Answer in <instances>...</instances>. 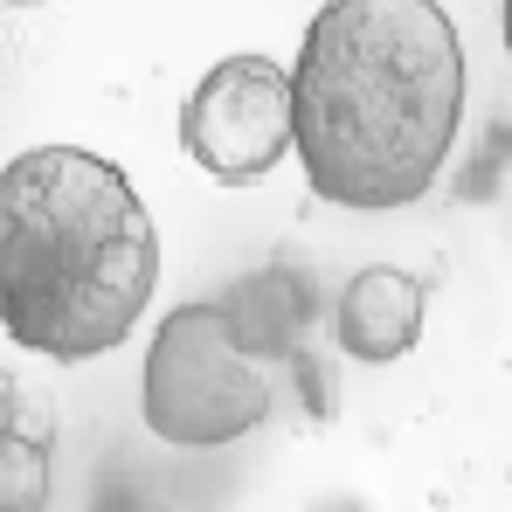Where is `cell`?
I'll return each instance as SVG.
<instances>
[{"mask_svg": "<svg viewBox=\"0 0 512 512\" xmlns=\"http://www.w3.org/2000/svg\"><path fill=\"white\" fill-rule=\"evenodd\" d=\"M298 173L346 215L416 208L464 132V42L443 0H326L291 63Z\"/></svg>", "mask_w": 512, "mask_h": 512, "instance_id": "6da1fadb", "label": "cell"}, {"mask_svg": "<svg viewBox=\"0 0 512 512\" xmlns=\"http://www.w3.org/2000/svg\"><path fill=\"white\" fill-rule=\"evenodd\" d=\"M160 291V236L132 173L90 146H28L0 173V326L84 367L132 340Z\"/></svg>", "mask_w": 512, "mask_h": 512, "instance_id": "7a4b0ae2", "label": "cell"}, {"mask_svg": "<svg viewBox=\"0 0 512 512\" xmlns=\"http://www.w3.org/2000/svg\"><path fill=\"white\" fill-rule=\"evenodd\" d=\"M270 353L236 305H180L160 319L139 367V423L173 450H222L270 416Z\"/></svg>", "mask_w": 512, "mask_h": 512, "instance_id": "3957f363", "label": "cell"}, {"mask_svg": "<svg viewBox=\"0 0 512 512\" xmlns=\"http://www.w3.org/2000/svg\"><path fill=\"white\" fill-rule=\"evenodd\" d=\"M180 146L222 187H256L263 173H277L284 153H298L291 70H277L270 56H222L180 104Z\"/></svg>", "mask_w": 512, "mask_h": 512, "instance_id": "277c9868", "label": "cell"}, {"mask_svg": "<svg viewBox=\"0 0 512 512\" xmlns=\"http://www.w3.org/2000/svg\"><path fill=\"white\" fill-rule=\"evenodd\" d=\"M429 319V284L416 270H395V263H367L353 270L333 305V340H340L346 360L360 367H388L402 353H416Z\"/></svg>", "mask_w": 512, "mask_h": 512, "instance_id": "5b68a950", "label": "cell"}, {"mask_svg": "<svg viewBox=\"0 0 512 512\" xmlns=\"http://www.w3.org/2000/svg\"><path fill=\"white\" fill-rule=\"evenodd\" d=\"M49 506V429L28 388L7 381V429H0V512Z\"/></svg>", "mask_w": 512, "mask_h": 512, "instance_id": "8992f818", "label": "cell"}, {"mask_svg": "<svg viewBox=\"0 0 512 512\" xmlns=\"http://www.w3.org/2000/svg\"><path fill=\"white\" fill-rule=\"evenodd\" d=\"M499 42H506V56H512V0L499 7Z\"/></svg>", "mask_w": 512, "mask_h": 512, "instance_id": "52a82bcc", "label": "cell"}, {"mask_svg": "<svg viewBox=\"0 0 512 512\" xmlns=\"http://www.w3.org/2000/svg\"><path fill=\"white\" fill-rule=\"evenodd\" d=\"M7 7H35V0H7Z\"/></svg>", "mask_w": 512, "mask_h": 512, "instance_id": "ba28073f", "label": "cell"}]
</instances>
